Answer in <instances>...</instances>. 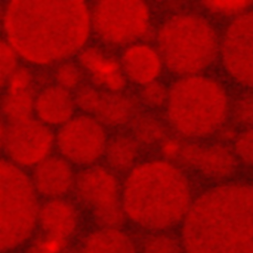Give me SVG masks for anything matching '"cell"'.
I'll list each match as a JSON object with an SVG mask.
<instances>
[{"label":"cell","mask_w":253,"mask_h":253,"mask_svg":"<svg viewBox=\"0 0 253 253\" xmlns=\"http://www.w3.org/2000/svg\"><path fill=\"white\" fill-rule=\"evenodd\" d=\"M238 125L244 128L253 127V94H244L232 104L231 114Z\"/></svg>","instance_id":"cell-28"},{"label":"cell","mask_w":253,"mask_h":253,"mask_svg":"<svg viewBox=\"0 0 253 253\" xmlns=\"http://www.w3.org/2000/svg\"><path fill=\"white\" fill-rule=\"evenodd\" d=\"M4 40L31 66L70 60L92 35L91 7L84 1L14 0L2 9Z\"/></svg>","instance_id":"cell-1"},{"label":"cell","mask_w":253,"mask_h":253,"mask_svg":"<svg viewBox=\"0 0 253 253\" xmlns=\"http://www.w3.org/2000/svg\"><path fill=\"white\" fill-rule=\"evenodd\" d=\"M206 11L212 15L234 20L253 8L251 1H208L202 2Z\"/></svg>","instance_id":"cell-25"},{"label":"cell","mask_w":253,"mask_h":253,"mask_svg":"<svg viewBox=\"0 0 253 253\" xmlns=\"http://www.w3.org/2000/svg\"><path fill=\"white\" fill-rule=\"evenodd\" d=\"M36 95L35 88H5L2 112L6 122L14 124L32 118Z\"/></svg>","instance_id":"cell-21"},{"label":"cell","mask_w":253,"mask_h":253,"mask_svg":"<svg viewBox=\"0 0 253 253\" xmlns=\"http://www.w3.org/2000/svg\"><path fill=\"white\" fill-rule=\"evenodd\" d=\"M92 34L109 48H124L142 42L153 26L150 6L138 0H104L91 7Z\"/></svg>","instance_id":"cell-7"},{"label":"cell","mask_w":253,"mask_h":253,"mask_svg":"<svg viewBox=\"0 0 253 253\" xmlns=\"http://www.w3.org/2000/svg\"><path fill=\"white\" fill-rule=\"evenodd\" d=\"M67 244L41 234L31 242L28 253H61Z\"/></svg>","instance_id":"cell-30"},{"label":"cell","mask_w":253,"mask_h":253,"mask_svg":"<svg viewBox=\"0 0 253 253\" xmlns=\"http://www.w3.org/2000/svg\"><path fill=\"white\" fill-rule=\"evenodd\" d=\"M75 97L83 114L98 120L106 128H119L131 124L138 113V101L124 91L108 92L91 84H84Z\"/></svg>","instance_id":"cell-12"},{"label":"cell","mask_w":253,"mask_h":253,"mask_svg":"<svg viewBox=\"0 0 253 253\" xmlns=\"http://www.w3.org/2000/svg\"><path fill=\"white\" fill-rule=\"evenodd\" d=\"M75 189L80 202L101 227H119L126 216L115 171L97 164L85 167L77 175Z\"/></svg>","instance_id":"cell-8"},{"label":"cell","mask_w":253,"mask_h":253,"mask_svg":"<svg viewBox=\"0 0 253 253\" xmlns=\"http://www.w3.org/2000/svg\"><path fill=\"white\" fill-rule=\"evenodd\" d=\"M78 253H137L131 237L119 227H101L87 235Z\"/></svg>","instance_id":"cell-19"},{"label":"cell","mask_w":253,"mask_h":253,"mask_svg":"<svg viewBox=\"0 0 253 253\" xmlns=\"http://www.w3.org/2000/svg\"><path fill=\"white\" fill-rule=\"evenodd\" d=\"M20 57L14 48L5 40L0 46V79L2 87L10 76L20 67Z\"/></svg>","instance_id":"cell-29"},{"label":"cell","mask_w":253,"mask_h":253,"mask_svg":"<svg viewBox=\"0 0 253 253\" xmlns=\"http://www.w3.org/2000/svg\"><path fill=\"white\" fill-rule=\"evenodd\" d=\"M169 96V88L160 81L140 87L139 100L150 109L166 108Z\"/></svg>","instance_id":"cell-26"},{"label":"cell","mask_w":253,"mask_h":253,"mask_svg":"<svg viewBox=\"0 0 253 253\" xmlns=\"http://www.w3.org/2000/svg\"><path fill=\"white\" fill-rule=\"evenodd\" d=\"M232 151L238 161L253 167V127L244 128L233 140Z\"/></svg>","instance_id":"cell-27"},{"label":"cell","mask_w":253,"mask_h":253,"mask_svg":"<svg viewBox=\"0 0 253 253\" xmlns=\"http://www.w3.org/2000/svg\"><path fill=\"white\" fill-rule=\"evenodd\" d=\"M231 107L227 90L215 78L204 75L183 77L169 87L166 118L179 137L201 140L224 126Z\"/></svg>","instance_id":"cell-4"},{"label":"cell","mask_w":253,"mask_h":253,"mask_svg":"<svg viewBox=\"0 0 253 253\" xmlns=\"http://www.w3.org/2000/svg\"><path fill=\"white\" fill-rule=\"evenodd\" d=\"M140 148L131 133H118L109 137L104 155L108 167L115 172H129L138 164Z\"/></svg>","instance_id":"cell-20"},{"label":"cell","mask_w":253,"mask_h":253,"mask_svg":"<svg viewBox=\"0 0 253 253\" xmlns=\"http://www.w3.org/2000/svg\"><path fill=\"white\" fill-rule=\"evenodd\" d=\"M184 253H253V186L223 183L201 194L182 223Z\"/></svg>","instance_id":"cell-2"},{"label":"cell","mask_w":253,"mask_h":253,"mask_svg":"<svg viewBox=\"0 0 253 253\" xmlns=\"http://www.w3.org/2000/svg\"><path fill=\"white\" fill-rule=\"evenodd\" d=\"M77 108L75 95L53 84L37 94L35 114L37 119L50 128H60L75 116Z\"/></svg>","instance_id":"cell-17"},{"label":"cell","mask_w":253,"mask_h":253,"mask_svg":"<svg viewBox=\"0 0 253 253\" xmlns=\"http://www.w3.org/2000/svg\"><path fill=\"white\" fill-rule=\"evenodd\" d=\"M1 145L7 160L21 168H35L51 156L56 148L52 128L39 120L2 124Z\"/></svg>","instance_id":"cell-10"},{"label":"cell","mask_w":253,"mask_h":253,"mask_svg":"<svg viewBox=\"0 0 253 253\" xmlns=\"http://www.w3.org/2000/svg\"><path fill=\"white\" fill-rule=\"evenodd\" d=\"M122 201L127 218L156 232L183 223L194 199L186 174L164 159L140 163L131 170L122 186Z\"/></svg>","instance_id":"cell-3"},{"label":"cell","mask_w":253,"mask_h":253,"mask_svg":"<svg viewBox=\"0 0 253 253\" xmlns=\"http://www.w3.org/2000/svg\"><path fill=\"white\" fill-rule=\"evenodd\" d=\"M78 222V210L68 200L49 199L41 206L38 225L46 236L68 244L76 232Z\"/></svg>","instance_id":"cell-18"},{"label":"cell","mask_w":253,"mask_h":253,"mask_svg":"<svg viewBox=\"0 0 253 253\" xmlns=\"http://www.w3.org/2000/svg\"><path fill=\"white\" fill-rule=\"evenodd\" d=\"M131 134L142 146L161 145L167 138V127L150 113H137L131 122Z\"/></svg>","instance_id":"cell-22"},{"label":"cell","mask_w":253,"mask_h":253,"mask_svg":"<svg viewBox=\"0 0 253 253\" xmlns=\"http://www.w3.org/2000/svg\"><path fill=\"white\" fill-rule=\"evenodd\" d=\"M120 60L127 81L140 87L159 81L166 69L157 47L145 41L124 48Z\"/></svg>","instance_id":"cell-15"},{"label":"cell","mask_w":253,"mask_h":253,"mask_svg":"<svg viewBox=\"0 0 253 253\" xmlns=\"http://www.w3.org/2000/svg\"><path fill=\"white\" fill-rule=\"evenodd\" d=\"M141 253H184L181 241L164 232H156L148 237Z\"/></svg>","instance_id":"cell-24"},{"label":"cell","mask_w":253,"mask_h":253,"mask_svg":"<svg viewBox=\"0 0 253 253\" xmlns=\"http://www.w3.org/2000/svg\"><path fill=\"white\" fill-rule=\"evenodd\" d=\"M53 77L56 85L72 92L84 85L85 75L78 63L69 60L56 65Z\"/></svg>","instance_id":"cell-23"},{"label":"cell","mask_w":253,"mask_h":253,"mask_svg":"<svg viewBox=\"0 0 253 253\" xmlns=\"http://www.w3.org/2000/svg\"><path fill=\"white\" fill-rule=\"evenodd\" d=\"M2 252H10L29 241L38 225V193L23 168L2 159L0 169Z\"/></svg>","instance_id":"cell-6"},{"label":"cell","mask_w":253,"mask_h":253,"mask_svg":"<svg viewBox=\"0 0 253 253\" xmlns=\"http://www.w3.org/2000/svg\"><path fill=\"white\" fill-rule=\"evenodd\" d=\"M55 136L60 156L85 168L96 165L104 157L109 139L106 127L85 114L75 115L59 128Z\"/></svg>","instance_id":"cell-9"},{"label":"cell","mask_w":253,"mask_h":253,"mask_svg":"<svg viewBox=\"0 0 253 253\" xmlns=\"http://www.w3.org/2000/svg\"><path fill=\"white\" fill-rule=\"evenodd\" d=\"M181 165L207 178L223 180L235 173L238 160L232 149L223 143H182L177 160Z\"/></svg>","instance_id":"cell-13"},{"label":"cell","mask_w":253,"mask_h":253,"mask_svg":"<svg viewBox=\"0 0 253 253\" xmlns=\"http://www.w3.org/2000/svg\"><path fill=\"white\" fill-rule=\"evenodd\" d=\"M219 59L232 81L253 91V8L225 28Z\"/></svg>","instance_id":"cell-11"},{"label":"cell","mask_w":253,"mask_h":253,"mask_svg":"<svg viewBox=\"0 0 253 253\" xmlns=\"http://www.w3.org/2000/svg\"><path fill=\"white\" fill-rule=\"evenodd\" d=\"M32 180L38 195L55 199L75 188L77 175L69 161L61 156H50L34 168Z\"/></svg>","instance_id":"cell-16"},{"label":"cell","mask_w":253,"mask_h":253,"mask_svg":"<svg viewBox=\"0 0 253 253\" xmlns=\"http://www.w3.org/2000/svg\"><path fill=\"white\" fill-rule=\"evenodd\" d=\"M220 37L202 14L175 13L158 27L156 47L172 75L178 78L204 75L219 58Z\"/></svg>","instance_id":"cell-5"},{"label":"cell","mask_w":253,"mask_h":253,"mask_svg":"<svg viewBox=\"0 0 253 253\" xmlns=\"http://www.w3.org/2000/svg\"><path fill=\"white\" fill-rule=\"evenodd\" d=\"M183 142L172 137H167L161 145V151L165 160L171 161L177 160Z\"/></svg>","instance_id":"cell-31"},{"label":"cell","mask_w":253,"mask_h":253,"mask_svg":"<svg viewBox=\"0 0 253 253\" xmlns=\"http://www.w3.org/2000/svg\"><path fill=\"white\" fill-rule=\"evenodd\" d=\"M78 63L91 85L108 92H124L126 78L120 58L100 45H87L78 54Z\"/></svg>","instance_id":"cell-14"}]
</instances>
